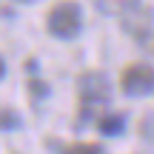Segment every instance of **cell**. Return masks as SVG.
Masks as SVG:
<instances>
[{
  "instance_id": "obj_2",
  "label": "cell",
  "mask_w": 154,
  "mask_h": 154,
  "mask_svg": "<svg viewBox=\"0 0 154 154\" xmlns=\"http://www.w3.org/2000/svg\"><path fill=\"white\" fill-rule=\"evenodd\" d=\"M83 29V17H80V6L74 0H63L49 11V32L60 40H74Z\"/></svg>"
},
{
  "instance_id": "obj_1",
  "label": "cell",
  "mask_w": 154,
  "mask_h": 154,
  "mask_svg": "<svg viewBox=\"0 0 154 154\" xmlns=\"http://www.w3.org/2000/svg\"><path fill=\"white\" fill-rule=\"evenodd\" d=\"M111 97V86L109 77L103 72H88L80 77V100H83V111H80V123H91L94 114L109 103Z\"/></svg>"
},
{
  "instance_id": "obj_8",
  "label": "cell",
  "mask_w": 154,
  "mask_h": 154,
  "mask_svg": "<svg viewBox=\"0 0 154 154\" xmlns=\"http://www.w3.org/2000/svg\"><path fill=\"white\" fill-rule=\"evenodd\" d=\"M6 74V63H3V57H0V77Z\"/></svg>"
},
{
  "instance_id": "obj_5",
  "label": "cell",
  "mask_w": 154,
  "mask_h": 154,
  "mask_svg": "<svg viewBox=\"0 0 154 154\" xmlns=\"http://www.w3.org/2000/svg\"><path fill=\"white\" fill-rule=\"evenodd\" d=\"M123 126H126V117L123 114H103L97 120V128L106 134V137H117V134L123 131Z\"/></svg>"
},
{
  "instance_id": "obj_7",
  "label": "cell",
  "mask_w": 154,
  "mask_h": 154,
  "mask_svg": "<svg viewBox=\"0 0 154 154\" xmlns=\"http://www.w3.org/2000/svg\"><path fill=\"white\" fill-rule=\"evenodd\" d=\"M20 126V117L11 114L9 109H0V131H9V128H17Z\"/></svg>"
},
{
  "instance_id": "obj_6",
  "label": "cell",
  "mask_w": 154,
  "mask_h": 154,
  "mask_svg": "<svg viewBox=\"0 0 154 154\" xmlns=\"http://www.w3.org/2000/svg\"><path fill=\"white\" fill-rule=\"evenodd\" d=\"M60 154H103V146H97V143H74V146H66Z\"/></svg>"
},
{
  "instance_id": "obj_3",
  "label": "cell",
  "mask_w": 154,
  "mask_h": 154,
  "mask_svg": "<svg viewBox=\"0 0 154 154\" xmlns=\"http://www.w3.org/2000/svg\"><path fill=\"white\" fill-rule=\"evenodd\" d=\"M120 86L128 97H146V94L154 91V69L149 63H131L123 72Z\"/></svg>"
},
{
  "instance_id": "obj_4",
  "label": "cell",
  "mask_w": 154,
  "mask_h": 154,
  "mask_svg": "<svg viewBox=\"0 0 154 154\" xmlns=\"http://www.w3.org/2000/svg\"><path fill=\"white\" fill-rule=\"evenodd\" d=\"M94 6H97L103 14H117V17H123V20L137 17V11H143V3H140V0H94Z\"/></svg>"
}]
</instances>
